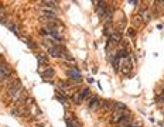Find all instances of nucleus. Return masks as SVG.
<instances>
[{
  "instance_id": "obj_1",
  "label": "nucleus",
  "mask_w": 164,
  "mask_h": 127,
  "mask_svg": "<svg viewBox=\"0 0 164 127\" xmlns=\"http://www.w3.org/2000/svg\"><path fill=\"white\" fill-rule=\"evenodd\" d=\"M23 92V85L18 79H14L9 85V89H7V96L9 99H17L18 95Z\"/></svg>"
},
{
  "instance_id": "obj_2",
  "label": "nucleus",
  "mask_w": 164,
  "mask_h": 127,
  "mask_svg": "<svg viewBox=\"0 0 164 127\" xmlns=\"http://www.w3.org/2000/svg\"><path fill=\"white\" fill-rule=\"evenodd\" d=\"M40 13H41V16L45 18V20H55L57 18V14L54 13V10H51V9H47V7H43V9H40Z\"/></svg>"
},
{
  "instance_id": "obj_3",
  "label": "nucleus",
  "mask_w": 164,
  "mask_h": 127,
  "mask_svg": "<svg viewBox=\"0 0 164 127\" xmlns=\"http://www.w3.org/2000/svg\"><path fill=\"white\" fill-rule=\"evenodd\" d=\"M139 16L142 17L143 23H150V20L153 18L151 13H150V9H147V7H143V9H140V11H139Z\"/></svg>"
},
{
  "instance_id": "obj_4",
  "label": "nucleus",
  "mask_w": 164,
  "mask_h": 127,
  "mask_svg": "<svg viewBox=\"0 0 164 127\" xmlns=\"http://www.w3.org/2000/svg\"><path fill=\"white\" fill-rule=\"evenodd\" d=\"M10 69H9V66L7 65H4V63H0V80H6L9 76H10Z\"/></svg>"
},
{
  "instance_id": "obj_5",
  "label": "nucleus",
  "mask_w": 164,
  "mask_h": 127,
  "mask_svg": "<svg viewBox=\"0 0 164 127\" xmlns=\"http://www.w3.org/2000/svg\"><path fill=\"white\" fill-rule=\"evenodd\" d=\"M100 99H99L98 96H93L92 99H91V102H89V105H88V107H89V110H98V109H100Z\"/></svg>"
},
{
  "instance_id": "obj_6",
  "label": "nucleus",
  "mask_w": 164,
  "mask_h": 127,
  "mask_svg": "<svg viewBox=\"0 0 164 127\" xmlns=\"http://www.w3.org/2000/svg\"><path fill=\"white\" fill-rule=\"evenodd\" d=\"M130 71H131V62L129 61V59H126L125 62L122 63V68H120V72H122V75H129L130 74Z\"/></svg>"
},
{
  "instance_id": "obj_7",
  "label": "nucleus",
  "mask_w": 164,
  "mask_h": 127,
  "mask_svg": "<svg viewBox=\"0 0 164 127\" xmlns=\"http://www.w3.org/2000/svg\"><path fill=\"white\" fill-rule=\"evenodd\" d=\"M68 76H69V79L72 80H81V74L78 72V69L75 68V66H72V69H69L68 71Z\"/></svg>"
},
{
  "instance_id": "obj_8",
  "label": "nucleus",
  "mask_w": 164,
  "mask_h": 127,
  "mask_svg": "<svg viewBox=\"0 0 164 127\" xmlns=\"http://www.w3.org/2000/svg\"><path fill=\"white\" fill-rule=\"evenodd\" d=\"M112 41H116V42H120L122 41V35L119 31H113L110 32V42Z\"/></svg>"
},
{
  "instance_id": "obj_9",
  "label": "nucleus",
  "mask_w": 164,
  "mask_h": 127,
  "mask_svg": "<svg viewBox=\"0 0 164 127\" xmlns=\"http://www.w3.org/2000/svg\"><path fill=\"white\" fill-rule=\"evenodd\" d=\"M37 62H38L41 66H45V65H48V59L45 58L43 54H38V55H37Z\"/></svg>"
},
{
  "instance_id": "obj_10",
  "label": "nucleus",
  "mask_w": 164,
  "mask_h": 127,
  "mask_svg": "<svg viewBox=\"0 0 164 127\" xmlns=\"http://www.w3.org/2000/svg\"><path fill=\"white\" fill-rule=\"evenodd\" d=\"M79 95H81V100H86L88 97H89V95H91V90L88 89V88H83Z\"/></svg>"
},
{
  "instance_id": "obj_11",
  "label": "nucleus",
  "mask_w": 164,
  "mask_h": 127,
  "mask_svg": "<svg viewBox=\"0 0 164 127\" xmlns=\"http://www.w3.org/2000/svg\"><path fill=\"white\" fill-rule=\"evenodd\" d=\"M41 6H43V7H47V9H49V7H51V9H57V7H58V3H55V1H43Z\"/></svg>"
},
{
  "instance_id": "obj_12",
  "label": "nucleus",
  "mask_w": 164,
  "mask_h": 127,
  "mask_svg": "<svg viewBox=\"0 0 164 127\" xmlns=\"http://www.w3.org/2000/svg\"><path fill=\"white\" fill-rule=\"evenodd\" d=\"M54 75H55V72H54V69L51 68V66H48V68H47V69H45V71L43 72V76H44V78H47V76L52 78Z\"/></svg>"
},
{
  "instance_id": "obj_13",
  "label": "nucleus",
  "mask_w": 164,
  "mask_h": 127,
  "mask_svg": "<svg viewBox=\"0 0 164 127\" xmlns=\"http://www.w3.org/2000/svg\"><path fill=\"white\" fill-rule=\"evenodd\" d=\"M115 110H127V106L120 102H115Z\"/></svg>"
},
{
  "instance_id": "obj_14",
  "label": "nucleus",
  "mask_w": 164,
  "mask_h": 127,
  "mask_svg": "<svg viewBox=\"0 0 164 127\" xmlns=\"http://www.w3.org/2000/svg\"><path fill=\"white\" fill-rule=\"evenodd\" d=\"M131 23H133V26L134 27H137V26H140L143 21H142V17L140 16H134L133 18H131Z\"/></svg>"
},
{
  "instance_id": "obj_15",
  "label": "nucleus",
  "mask_w": 164,
  "mask_h": 127,
  "mask_svg": "<svg viewBox=\"0 0 164 127\" xmlns=\"http://www.w3.org/2000/svg\"><path fill=\"white\" fill-rule=\"evenodd\" d=\"M71 100L74 102L75 105H79V103H81V95H79V93H74L71 97Z\"/></svg>"
},
{
  "instance_id": "obj_16",
  "label": "nucleus",
  "mask_w": 164,
  "mask_h": 127,
  "mask_svg": "<svg viewBox=\"0 0 164 127\" xmlns=\"http://www.w3.org/2000/svg\"><path fill=\"white\" fill-rule=\"evenodd\" d=\"M126 32H127L129 37H134V35H136V30H134L133 27H129V28L126 30Z\"/></svg>"
},
{
  "instance_id": "obj_17",
  "label": "nucleus",
  "mask_w": 164,
  "mask_h": 127,
  "mask_svg": "<svg viewBox=\"0 0 164 127\" xmlns=\"http://www.w3.org/2000/svg\"><path fill=\"white\" fill-rule=\"evenodd\" d=\"M68 126L69 127H81V124L77 120H68Z\"/></svg>"
},
{
  "instance_id": "obj_18",
  "label": "nucleus",
  "mask_w": 164,
  "mask_h": 127,
  "mask_svg": "<svg viewBox=\"0 0 164 127\" xmlns=\"http://www.w3.org/2000/svg\"><path fill=\"white\" fill-rule=\"evenodd\" d=\"M7 26H9V28H10L11 31H13V32H16L17 35H18V30H17V27L14 26V24H11V23H9V24H7Z\"/></svg>"
}]
</instances>
